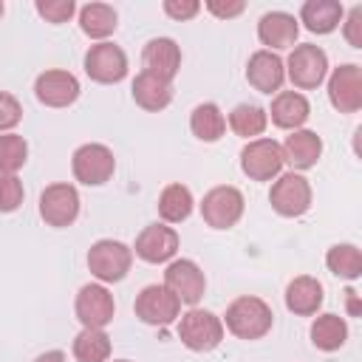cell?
I'll return each mask as SVG.
<instances>
[{
	"label": "cell",
	"instance_id": "obj_1",
	"mask_svg": "<svg viewBox=\"0 0 362 362\" xmlns=\"http://www.w3.org/2000/svg\"><path fill=\"white\" fill-rule=\"evenodd\" d=\"M221 322H223V328L232 337L246 339V342H255V339H263L272 331L274 311H272V305L263 297L243 294V297H235L226 305V314L221 317Z\"/></svg>",
	"mask_w": 362,
	"mask_h": 362
},
{
	"label": "cell",
	"instance_id": "obj_2",
	"mask_svg": "<svg viewBox=\"0 0 362 362\" xmlns=\"http://www.w3.org/2000/svg\"><path fill=\"white\" fill-rule=\"evenodd\" d=\"M175 322H178L175 328H178L181 345L187 351H192V354H209V351H215L223 342V331L226 328H223L221 317L212 314V311H206V308L192 305Z\"/></svg>",
	"mask_w": 362,
	"mask_h": 362
},
{
	"label": "cell",
	"instance_id": "obj_3",
	"mask_svg": "<svg viewBox=\"0 0 362 362\" xmlns=\"http://www.w3.org/2000/svg\"><path fill=\"white\" fill-rule=\"evenodd\" d=\"M133 266V249L122 240L102 238L90 243L88 249V272L96 277V283H122Z\"/></svg>",
	"mask_w": 362,
	"mask_h": 362
},
{
	"label": "cell",
	"instance_id": "obj_4",
	"mask_svg": "<svg viewBox=\"0 0 362 362\" xmlns=\"http://www.w3.org/2000/svg\"><path fill=\"white\" fill-rule=\"evenodd\" d=\"M283 65H286V79H291L297 90H314L328 76V54L314 42L294 45Z\"/></svg>",
	"mask_w": 362,
	"mask_h": 362
},
{
	"label": "cell",
	"instance_id": "obj_5",
	"mask_svg": "<svg viewBox=\"0 0 362 362\" xmlns=\"http://www.w3.org/2000/svg\"><path fill=\"white\" fill-rule=\"evenodd\" d=\"M71 173L85 187H102V184H107L113 178V173H116L113 150L107 144H99V141L79 144L74 150V156H71Z\"/></svg>",
	"mask_w": 362,
	"mask_h": 362
},
{
	"label": "cell",
	"instance_id": "obj_6",
	"mask_svg": "<svg viewBox=\"0 0 362 362\" xmlns=\"http://www.w3.org/2000/svg\"><path fill=\"white\" fill-rule=\"evenodd\" d=\"M269 204L280 218H300L311 209V184L303 173H280L272 181Z\"/></svg>",
	"mask_w": 362,
	"mask_h": 362
},
{
	"label": "cell",
	"instance_id": "obj_7",
	"mask_svg": "<svg viewBox=\"0 0 362 362\" xmlns=\"http://www.w3.org/2000/svg\"><path fill=\"white\" fill-rule=\"evenodd\" d=\"M283 150L269 136L252 139L240 150V170L249 181H274L283 173Z\"/></svg>",
	"mask_w": 362,
	"mask_h": 362
},
{
	"label": "cell",
	"instance_id": "obj_8",
	"mask_svg": "<svg viewBox=\"0 0 362 362\" xmlns=\"http://www.w3.org/2000/svg\"><path fill=\"white\" fill-rule=\"evenodd\" d=\"M82 68L85 74L99 82V85H116L127 76V54L122 45L105 40V42H93L88 51H85V59H82Z\"/></svg>",
	"mask_w": 362,
	"mask_h": 362
},
{
	"label": "cell",
	"instance_id": "obj_9",
	"mask_svg": "<svg viewBox=\"0 0 362 362\" xmlns=\"http://www.w3.org/2000/svg\"><path fill=\"white\" fill-rule=\"evenodd\" d=\"M79 189L68 181H57V184H48L42 192H40V218L54 226V229H65L71 226L76 218H79Z\"/></svg>",
	"mask_w": 362,
	"mask_h": 362
},
{
	"label": "cell",
	"instance_id": "obj_10",
	"mask_svg": "<svg viewBox=\"0 0 362 362\" xmlns=\"http://www.w3.org/2000/svg\"><path fill=\"white\" fill-rule=\"evenodd\" d=\"M243 209H246L243 192L229 184L212 187L201 201V218L212 229H232L243 218Z\"/></svg>",
	"mask_w": 362,
	"mask_h": 362
},
{
	"label": "cell",
	"instance_id": "obj_11",
	"mask_svg": "<svg viewBox=\"0 0 362 362\" xmlns=\"http://www.w3.org/2000/svg\"><path fill=\"white\" fill-rule=\"evenodd\" d=\"M133 311L144 325H173L181 317V303L164 283H150L136 294Z\"/></svg>",
	"mask_w": 362,
	"mask_h": 362
},
{
	"label": "cell",
	"instance_id": "obj_12",
	"mask_svg": "<svg viewBox=\"0 0 362 362\" xmlns=\"http://www.w3.org/2000/svg\"><path fill=\"white\" fill-rule=\"evenodd\" d=\"M164 286L178 297V303L184 305H198L204 300V291H206V277H204V269L189 260V257H173L164 269Z\"/></svg>",
	"mask_w": 362,
	"mask_h": 362
},
{
	"label": "cell",
	"instance_id": "obj_13",
	"mask_svg": "<svg viewBox=\"0 0 362 362\" xmlns=\"http://www.w3.org/2000/svg\"><path fill=\"white\" fill-rule=\"evenodd\" d=\"M74 314H76V320H79L82 328H105V325H110L113 317H116L113 294H110L107 286H102V283H85V286L76 291Z\"/></svg>",
	"mask_w": 362,
	"mask_h": 362
},
{
	"label": "cell",
	"instance_id": "obj_14",
	"mask_svg": "<svg viewBox=\"0 0 362 362\" xmlns=\"http://www.w3.org/2000/svg\"><path fill=\"white\" fill-rule=\"evenodd\" d=\"M178 232L167 223H150L144 226L139 235H136V243H133V255L150 266H158V263H170L175 255H178Z\"/></svg>",
	"mask_w": 362,
	"mask_h": 362
},
{
	"label": "cell",
	"instance_id": "obj_15",
	"mask_svg": "<svg viewBox=\"0 0 362 362\" xmlns=\"http://www.w3.org/2000/svg\"><path fill=\"white\" fill-rule=\"evenodd\" d=\"M79 79L62 68H48L34 79V96L45 107H71L79 99Z\"/></svg>",
	"mask_w": 362,
	"mask_h": 362
},
{
	"label": "cell",
	"instance_id": "obj_16",
	"mask_svg": "<svg viewBox=\"0 0 362 362\" xmlns=\"http://www.w3.org/2000/svg\"><path fill=\"white\" fill-rule=\"evenodd\" d=\"M328 102L339 113H356L362 107V68L345 62L328 74Z\"/></svg>",
	"mask_w": 362,
	"mask_h": 362
},
{
	"label": "cell",
	"instance_id": "obj_17",
	"mask_svg": "<svg viewBox=\"0 0 362 362\" xmlns=\"http://www.w3.org/2000/svg\"><path fill=\"white\" fill-rule=\"evenodd\" d=\"M246 82L257 90V93H280L283 82H286V65L274 51H255L246 62Z\"/></svg>",
	"mask_w": 362,
	"mask_h": 362
},
{
	"label": "cell",
	"instance_id": "obj_18",
	"mask_svg": "<svg viewBox=\"0 0 362 362\" xmlns=\"http://www.w3.org/2000/svg\"><path fill=\"white\" fill-rule=\"evenodd\" d=\"M141 65L147 74L173 82L181 71V45L173 37H153L141 48Z\"/></svg>",
	"mask_w": 362,
	"mask_h": 362
},
{
	"label": "cell",
	"instance_id": "obj_19",
	"mask_svg": "<svg viewBox=\"0 0 362 362\" xmlns=\"http://www.w3.org/2000/svg\"><path fill=\"white\" fill-rule=\"evenodd\" d=\"M280 150H283V164H288L294 173H305V170L317 167V161L322 156V139L314 130L300 127L286 136Z\"/></svg>",
	"mask_w": 362,
	"mask_h": 362
},
{
	"label": "cell",
	"instance_id": "obj_20",
	"mask_svg": "<svg viewBox=\"0 0 362 362\" xmlns=\"http://www.w3.org/2000/svg\"><path fill=\"white\" fill-rule=\"evenodd\" d=\"M300 34V23L294 14L288 11H266L257 20V40L266 45V51H283V48H294Z\"/></svg>",
	"mask_w": 362,
	"mask_h": 362
},
{
	"label": "cell",
	"instance_id": "obj_21",
	"mask_svg": "<svg viewBox=\"0 0 362 362\" xmlns=\"http://www.w3.org/2000/svg\"><path fill=\"white\" fill-rule=\"evenodd\" d=\"M266 116L272 119L274 127L291 133V130H300V127L308 122V116H311V102H308L305 93H300V90H280V93H274L272 107L266 110Z\"/></svg>",
	"mask_w": 362,
	"mask_h": 362
},
{
	"label": "cell",
	"instance_id": "obj_22",
	"mask_svg": "<svg viewBox=\"0 0 362 362\" xmlns=\"http://www.w3.org/2000/svg\"><path fill=\"white\" fill-rule=\"evenodd\" d=\"M325 291L322 283L311 274H300L286 286V308L297 317H314L322 308Z\"/></svg>",
	"mask_w": 362,
	"mask_h": 362
},
{
	"label": "cell",
	"instance_id": "obj_23",
	"mask_svg": "<svg viewBox=\"0 0 362 362\" xmlns=\"http://www.w3.org/2000/svg\"><path fill=\"white\" fill-rule=\"evenodd\" d=\"M130 96H133V102L141 110L158 113V110L170 107V102H173V82L158 79V76L141 71V74H136V79L130 85Z\"/></svg>",
	"mask_w": 362,
	"mask_h": 362
},
{
	"label": "cell",
	"instance_id": "obj_24",
	"mask_svg": "<svg viewBox=\"0 0 362 362\" xmlns=\"http://www.w3.org/2000/svg\"><path fill=\"white\" fill-rule=\"evenodd\" d=\"M345 17V8L339 0H305L300 6L297 23H303L311 34H331L339 28Z\"/></svg>",
	"mask_w": 362,
	"mask_h": 362
},
{
	"label": "cell",
	"instance_id": "obj_25",
	"mask_svg": "<svg viewBox=\"0 0 362 362\" xmlns=\"http://www.w3.org/2000/svg\"><path fill=\"white\" fill-rule=\"evenodd\" d=\"M311 345L322 354H334L348 342V322L339 314H317L308 328Z\"/></svg>",
	"mask_w": 362,
	"mask_h": 362
},
{
	"label": "cell",
	"instance_id": "obj_26",
	"mask_svg": "<svg viewBox=\"0 0 362 362\" xmlns=\"http://www.w3.org/2000/svg\"><path fill=\"white\" fill-rule=\"evenodd\" d=\"M156 206H158V218H161V223L173 226V223H184V221L192 215V209H195V198H192L189 187L173 181V184H167V187L161 189Z\"/></svg>",
	"mask_w": 362,
	"mask_h": 362
},
{
	"label": "cell",
	"instance_id": "obj_27",
	"mask_svg": "<svg viewBox=\"0 0 362 362\" xmlns=\"http://www.w3.org/2000/svg\"><path fill=\"white\" fill-rule=\"evenodd\" d=\"M116 25H119V14L107 3H85L79 8V28L85 37L96 42H105L116 31Z\"/></svg>",
	"mask_w": 362,
	"mask_h": 362
},
{
	"label": "cell",
	"instance_id": "obj_28",
	"mask_svg": "<svg viewBox=\"0 0 362 362\" xmlns=\"http://www.w3.org/2000/svg\"><path fill=\"white\" fill-rule=\"evenodd\" d=\"M229 130L246 141L252 139H260L269 127V116H266V107L260 105H252V102H240L229 110V119H226Z\"/></svg>",
	"mask_w": 362,
	"mask_h": 362
},
{
	"label": "cell",
	"instance_id": "obj_29",
	"mask_svg": "<svg viewBox=\"0 0 362 362\" xmlns=\"http://www.w3.org/2000/svg\"><path fill=\"white\" fill-rule=\"evenodd\" d=\"M189 130L198 141L212 144L226 133V116L215 102H201L189 113Z\"/></svg>",
	"mask_w": 362,
	"mask_h": 362
},
{
	"label": "cell",
	"instance_id": "obj_30",
	"mask_svg": "<svg viewBox=\"0 0 362 362\" xmlns=\"http://www.w3.org/2000/svg\"><path fill=\"white\" fill-rule=\"evenodd\" d=\"M325 266L334 277L354 283L362 277V252L354 243H334L325 252Z\"/></svg>",
	"mask_w": 362,
	"mask_h": 362
},
{
	"label": "cell",
	"instance_id": "obj_31",
	"mask_svg": "<svg viewBox=\"0 0 362 362\" xmlns=\"http://www.w3.org/2000/svg\"><path fill=\"white\" fill-rule=\"evenodd\" d=\"M71 354L76 362H107L110 359V337L105 328H82L74 337Z\"/></svg>",
	"mask_w": 362,
	"mask_h": 362
},
{
	"label": "cell",
	"instance_id": "obj_32",
	"mask_svg": "<svg viewBox=\"0 0 362 362\" xmlns=\"http://www.w3.org/2000/svg\"><path fill=\"white\" fill-rule=\"evenodd\" d=\"M28 161V141L20 133H0V173L17 175Z\"/></svg>",
	"mask_w": 362,
	"mask_h": 362
},
{
	"label": "cell",
	"instance_id": "obj_33",
	"mask_svg": "<svg viewBox=\"0 0 362 362\" xmlns=\"http://www.w3.org/2000/svg\"><path fill=\"white\" fill-rule=\"evenodd\" d=\"M25 201V189H23V181L11 173H0V215H8V212H17Z\"/></svg>",
	"mask_w": 362,
	"mask_h": 362
},
{
	"label": "cell",
	"instance_id": "obj_34",
	"mask_svg": "<svg viewBox=\"0 0 362 362\" xmlns=\"http://www.w3.org/2000/svg\"><path fill=\"white\" fill-rule=\"evenodd\" d=\"M34 8L51 25H62L76 14V3L74 0H37Z\"/></svg>",
	"mask_w": 362,
	"mask_h": 362
},
{
	"label": "cell",
	"instance_id": "obj_35",
	"mask_svg": "<svg viewBox=\"0 0 362 362\" xmlns=\"http://www.w3.org/2000/svg\"><path fill=\"white\" fill-rule=\"evenodd\" d=\"M23 122V105L14 93L0 90V133H14V127Z\"/></svg>",
	"mask_w": 362,
	"mask_h": 362
},
{
	"label": "cell",
	"instance_id": "obj_36",
	"mask_svg": "<svg viewBox=\"0 0 362 362\" xmlns=\"http://www.w3.org/2000/svg\"><path fill=\"white\" fill-rule=\"evenodd\" d=\"M342 37L351 48H362V6H354L345 17H342Z\"/></svg>",
	"mask_w": 362,
	"mask_h": 362
},
{
	"label": "cell",
	"instance_id": "obj_37",
	"mask_svg": "<svg viewBox=\"0 0 362 362\" xmlns=\"http://www.w3.org/2000/svg\"><path fill=\"white\" fill-rule=\"evenodd\" d=\"M198 11H201V3L198 0H164V14L173 17V20H178V23L192 20Z\"/></svg>",
	"mask_w": 362,
	"mask_h": 362
},
{
	"label": "cell",
	"instance_id": "obj_38",
	"mask_svg": "<svg viewBox=\"0 0 362 362\" xmlns=\"http://www.w3.org/2000/svg\"><path fill=\"white\" fill-rule=\"evenodd\" d=\"M204 8L212 14V17H218V20H232V17H238V14H243L246 11V3L243 0H206L204 3Z\"/></svg>",
	"mask_w": 362,
	"mask_h": 362
},
{
	"label": "cell",
	"instance_id": "obj_39",
	"mask_svg": "<svg viewBox=\"0 0 362 362\" xmlns=\"http://www.w3.org/2000/svg\"><path fill=\"white\" fill-rule=\"evenodd\" d=\"M31 362H65V351H59V348H51V351H42V354H37Z\"/></svg>",
	"mask_w": 362,
	"mask_h": 362
},
{
	"label": "cell",
	"instance_id": "obj_40",
	"mask_svg": "<svg viewBox=\"0 0 362 362\" xmlns=\"http://www.w3.org/2000/svg\"><path fill=\"white\" fill-rule=\"evenodd\" d=\"M345 300H348L351 317H359V294H356V288H345Z\"/></svg>",
	"mask_w": 362,
	"mask_h": 362
},
{
	"label": "cell",
	"instance_id": "obj_41",
	"mask_svg": "<svg viewBox=\"0 0 362 362\" xmlns=\"http://www.w3.org/2000/svg\"><path fill=\"white\" fill-rule=\"evenodd\" d=\"M3 11H6V6H3V0H0V17H3Z\"/></svg>",
	"mask_w": 362,
	"mask_h": 362
},
{
	"label": "cell",
	"instance_id": "obj_42",
	"mask_svg": "<svg viewBox=\"0 0 362 362\" xmlns=\"http://www.w3.org/2000/svg\"><path fill=\"white\" fill-rule=\"evenodd\" d=\"M113 362H130V359H113Z\"/></svg>",
	"mask_w": 362,
	"mask_h": 362
}]
</instances>
